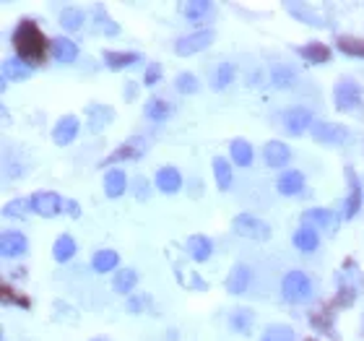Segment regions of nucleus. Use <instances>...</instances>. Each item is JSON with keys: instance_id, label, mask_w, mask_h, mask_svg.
<instances>
[{"instance_id": "1", "label": "nucleus", "mask_w": 364, "mask_h": 341, "mask_svg": "<svg viewBox=\"0 0 364 341\" xmlns=\"http://www.w3.org/2000/svg\"><path fill=\"white\" fill-rule=\"evenodd\" d=\"M13 45H16V55L24 60L26 65L34 68L39 60L45 58V50H47V39L39 32V26L32 19H24L21 24L16 26L13 32Z\"/></svg>"}, {"instance_id": "2", "label": "nucleus", "mask_w": 364, "mask_h": 341, "mask_svg": "<svg viewBox=\"0 0 364 341\" xmlns=\"http://www.w3.org/2000/svg\"><path fill=\"white\" fill-rule=\"evenodd\" d=\"M281 294L286 302L292 305H302L312 297V279L307 276L305 271H289L283 273L281 279Z\"/></svg>"}, {"instance_id": "3", "label": "nucleus", "mask_w": 364, "mask_h": 341, "mask_svg": "<svg viewBox=\"0 0 364 341\" xmlns=\"http://www.w3.org/2000/svg\"><path fill=\"white\" fill-rule=\"evenodd\" d=\"M333 102H336V110L339 112H354V110H362L364 105V94L362 86L352 79H341L333 89Z\"/></svg>"}, {"instance_id": "4", "label": "nucleus", "mask_w": 364, "mask_h": 341, "mask_svg": "<svg viewBox=\"0 0 364 341\" xmlns=\"http://www.w3.org/2000/svg\"><path fill=\"white\" fill-rule=\"evenodd\" d=\"M232 229H235V235L245 237V240H258V242L270 237L268 224L258 219V216H253V214H237L232 219Z\"/></svg>"}, {"instance_id": "5", "label": "nucleus", "mask_w": 364, "mask_h": 341, "mask_svg": "<svg viewBox=\"0 0 364 341\" xmlns=\"http://www.w3.org/2000/svg\"><path fill=\"white\" fill-rule=\"evenodd\" d=\"M310 133L323 146H343L349 141V128H343L341 123H328V120H315Z\"/></svg>"}, {"instance_id": "6", "label": "nucleus", "mask_w": 364, "mask_h": 341, "mask_svg": "<svg viewBox=\"0 0 364 341\" xmlns=\"http://www.w3.org/2000/svg\"><path fill=\"white\" fill-rule=\"evenodd\" d=\"M213 39H216V32H213V29H198V32H193V34L180 37L175 42V52L177 55H182V58H188V55H195V52L208 50L213 45Z\"/></svg>"}, {"instance_id": "7", "label": "nucleus", "mask_w": 364, "mask_h": 341, "mask_svg": "<svg viewBox=\"0 0 364 341\" xmlns=\"http://www.w3.org/2000/svg\"><path fill=\"white\" fill-rule=\"evenodd\" d=\"M32 211L50 219V216H58V214L65 211V200L52 190H39V193L32 196Z\"/></svg>"}, {"instance_id": "8", "label": "nucleus", "mask_w": 364, "mask_h": 341, "mask_svg": "<svg viewBox=\"0 0 364 341\" xmlns=\"http://www.w3.org/2000/svg\"><path fill=\"white\" fill-rule=\"evenodd\" d=\"M312 112L307 107H292L283 112V128L289 136H302L307 128H312Z\"/></svg>"}, {"instance_id": "9", "label": "nucleus", "mask_w": 364, "mask_h": 341, "mask_svg": "<svg viewBox=\"0 0 364 341\" xmlns=\"http://www.w3.org/2000/svg\"><path fill=\"white\" fill-rule=\"evenodd\" d=\"M0 253H3V258H21L29 253V240H26L24 232L8 229L0 237Z\"/></svg>"}, {"instance_id": "10", "label": "nucleus", "mask_w": 364, "mask_h": 341, "mask_svg": "<svg viewBox=\"0 0 364 341\" xmlns=\"http://www.w3.org/2000/svg\"><path fill=\"white\" fill-rule=\"evenodd\" d=\"M78 130H81V123H78L76 115H63L55 123V128H52V141L58 143V146H68V143L76 141Z\"/></svg>"}, {"instance_id": "11", "label": "nucleus", "mask_w": 364, "mask_h": 341, "mask_svg": "<svg viewBox=\"0 0 364 341\" xmlns=\"http://www.w3.org/2000/svg\"><path fill=\"white\" fill-rule=\"evenodd\" d=\"M346 180H349V196H346V203H343V216H346V219H354V216L359 214V209H362L364 193H362V185H359L354 169H346Z\"/></svg>"}, {"instance_id": "12", "label": "nucleus", "mask_w": 364, "mask_h": 341, "mask_svg": "<svg viewBox=\"0 0 364 341\" xmlns=\"http://www.w3.org/2000/svg\"><path fill=\"white\" fill-rule=\"evenodd\" d=\"M153 185L156 190H162L167 196H172L177 190L182 188V175H180V169L172 165L162 167V169H156V175H153Z\"/></svg>"}, {"instance_id": "13", "label": "nucleus", "mask_w": 364, "mask_h": 341, "mask_svg": "<svg viewBox=\"0 0 364 341\" xmlns=\"http://www.w3.org/2000/svg\"><path fill=\"white\" fill-rule=\"evenodd\" d=\"M263 159H266V165L273 167V169H281V167L289 165L292 152H289V146L283 141H268L263 146Z\"/></svg>"}, {"instance_id": "14", "label": "nucleus", "mask_w": 364, "mask_h": 341, "mask_svg": "<svg viewBox=\"0 0 364 341\" xmlns=\"http://www.w3.org/2000/svg\"><path fill=\"white\" fill-rule=\"evenodd\" d=\"M276 190L281 196H297V193H302L305 190V175L299 169H286L276 180Z\"/></svg>"}, {"instance_id": "15", "label": "nucleus", "mask_w": 364, "mask_h": 341, "mask_svg": "<svg viewBox=\"0 0 364 341\" xmlns=\"http://www.w3.org/2000/svg\"><path fill=\"white\" fill-rule=\"evenodd\" d=\"M125 190H128V175H125V169H120V167L107 169V175H105V196L107 198H120Z\"/></svg>"}, {"instance_id": "16", "label": "nucleus", "mask_w": 364, "mask_h": 341, "mask_svg": "<svg viewBox=\"0 0 364 341\" xmlns=\"http://www.w3.org/2000/svg\"><path fill=\"white\" fill-rule=\"evenodd\" d=\"M185 247H188V256L195 260V263H203V260H208L213 256V242H211V237H206V235L188 237Z\"/></svg>"}, {"instance_id": "17", "label": "nucleus", "mask_w": 364, "mask_h": 341, "mask_svg": "<svg viewBox=\"0 0 364 341\" xmlns=\"http://www.w3.org/2000/svg\"><path fill=\"white\" fill-rule=\"evenodd\" d=\"M182 13H185V21L188 24H203L213 13V3L211 0H188L182 6Z\"/></svg>"}, {"instance_id": "18", "label": "nucleus", "mask_w": 364, "mask_h": 341, "mask_svg": "<svg viewBox=\"0 0 364 341\" xmlns=\"http://www.w3.org/2000/svg\"><path fill=\"white\" fill-rule=\"evenodd\" d=\"M247 287H250V266H245V263L232 266L229 276H226V292L237 297V294L247 292Z\"/></svg>"}, {"instance_id": "19", "label": "nucleus", "mask_w": 364, "mask_h": 341, "mask_svg": "<svg viewBox=\"0 0 364 341\" xmlns=\"http://www.w3.org/2000/svg\"><path fill=\"white\" fill-rule=\"evenodd\" d=\"M143 154H146V143H143V138L133 136L122 149H118L112 156H107L105 165H115V162H122V159H141Z\"/></svg>"}, {"instance_id": "20", "label": "nucleus", "mask_w": 364, "mask_h": 341, "mask_svg": "<svg viewBox=\"0 0 364 341\" xmlns=\"http://www.w3.org/2000/svg\"><path fill=\"white\" fill-rule=\"evenodd\" d=\"M86 115H89V128L96 133V130H105L115 120V110L107 105H89L86 107Z\"/></svg>"}, {"instance_id": "21", "label": "nucleus", "mask_w": 364, "mask_h": 341, "mask_svg": "<svg viewBox=\"0 0 364 341\" xmlns=\"http://www.w3.org/2000/svg\"><path fill=\"white\" fill-rule=\"evenodd\" d=\"M120 266V256L118 250H112V247H102V250H96L94 256H92V269L96 273H109V271H115Z\"/></svg>"}, {"instance_id": "22", "label": "nucleus", "mask_w": 364, "mask_h": 341, "mask_svg": "<svg viewBox=\"0 0 364 341\" xmlns=\"http://www.w3.org/2000/svg\"><path fill=\"white\" fill-rule=\"evenodd\" d=\"M253 323H255V313L250 307H235L229 313V329L235 331V333H245L247 336L253 331Z\"/></svg>"}, {"instance_id": "23", "label": "nucleus", "mask_w": 364, "mask_h": 341, "mask_svg": "<svg viewBox=\"0 0 364 341\" xmlns=\"http://www.w3.org/2000/svg\"><path fill=\"white\" fill-rule=\"evenodd\" d=\"M52 55H55L58 63H73L78 58V45L68 37H55L52 39Z\"/></svg>"}, {"instance_id": "24", "label": "nucleus", "mask_w": 364, "mask_h": 341, "mask_svg": "<svg viewBox=\"0 0 364 341\" xmlns=\"http://www.w3.org/2000/svg\"><path fill=\"white\" fill-rule=\"evenodd\" d=\"M105 65L107 68H112V71H122V68H130V65H136L141 55L138 52H115V50H105Z\"/></svg>"}, {"instance_id": "25", "label": "nucleus", "mask_w": 364, "mask_h": 341, "mask_svg": "<svg viewBox=\"0 0 364 341\" xmlns=\"http://www.w3.org/2000/svg\"><path fill=\"white\" fill-rule=\"evenodd\" d=\"M32 65H26L21 58H11L6 60V65H3V89H6V83H8V79H16V81H24V79H29L32 76Z\"/></svg>"}, {"instance_id": "26", "label": "nucleus", "mask_w": 364, "mask_h": 341, "mask_svg": "<svg viewBox=\"0 0 364 341\" xmlns=\"http://www.w3.org/2000/svg\"><path fill=\"white\" fill-rule=\"evenodd\" d=\"M317 245H320V237H317V229H312V227H299L294 232V247L299 253H315Z\"/></svg>"}, {"instance_id": "27", "label": "nucleus", "mask_w": 364, "mask_h": 341, "mask_svg": "<svg viewBox=\"0 0 364 341\" xmlns=\"http://www.w3.org/2000/svg\"><path fill=\"white\" fill-rule=\"evenodd\" d=\"M297 52H299V58H305L307 63H312V65H323V63H328L330 60V48L328 45H323V42H310V45L299 48Z\"/></svg>"}, {"instance_id": "28", "label": "nucleus", "mask_w": 364, "mask_h": 341, "mask_svg": "<svg viewBox=\"0 0 364 341\" xmlns=\"http://www.w3.org/2000/svg\"><path fill=\"white\" fill-rule=\"evenodd\" d=\"M138 284V271L136 269H120L115 276H112V289L118 294H130Z\"/></svg>"}, {"instance_id": "29", "label": "nucleus", "mask_w": 364, "mask_h": 341, "mask_svg": "<svg viewBox=\"0 0 364 341\" xmlns=\"http://www.w3.org/2000/svg\"><path fill=\"white\" fill-rule=\"evenodd\" d=\"M76 250H78V245H76V240L71 235H60L55 240V245H52V258L58 263H68L76 256Z\"/></svg>"}, {"instance_id": "30", "label": "nucleus", "mask_w": 364, "mask_h": 341, "mask_svg": "<svg viewBox=\"0 0 364 341\" xmlns=\"http://www.w3.org/2000/svg\"><path fill=\"white\" fill-rule=\"evenodd\" d=\"M229 154H232V162L239 167H250L253 165V156H255L250 141H245V138H235L232 146H229Z\"/></svg>"}, {"instance_id": "31", "label": "nucleus", "mask_w": 364, "mask_h": 341, "mask_svg": "<svg viewBox=\"0 0 364 341\" xmlns=\"http://www.w3.org/2000/svg\"><path fill=\"white\" fill-rule=\"evenodd\" d=\"M294 81H297V71H294L292 65H273L270 68V83L276 86V89H289V86H294Z\"/></svg>"}, {"instance_id": "32", "label": "nucleus", "mask_w": 364, "mask_h": 341, "mask_svg": "<svg viewBox=\"0 0 364 341\" xmlns=\"http://www.w3.org/2000/svg\"><path fill=\"white\" fill-rule=\"evenodd\" d=\"M213 177H216L219 190L232 188V165H229L224 156H213Z\"/></svg>"}, {"instance_id": "33", "label": "nucleus", "mask_w": 364, "mask_h": 341, "mask_svg": "<svg viewBox=\"0 0 364 341\" xmlns=\"http://www.w3.org/2000/svg\"><path fill=\"white\" fill-rule=\"evenodd\" d=\"M302 222H305V227H312V229H328L330 222H333V214L328 211V209H310V211L302 214Z\"/></svg>"}, {"instance_id": "34", "label": "nucleus", "mask_w": 364, "mask_h": 341, "mask_svg": "<svg viewBox=\"0 0 364 341\" xmlns=\"http://www.w3.org/2000/svg\"><path fill=\"white\" fill-rule=\"evenodd\" d=\"M260 341H297V336H294L292 326H286V323H270L268 329L263 331Z\"/></svg>"}, {"instance_id": "35", "label": "nucleus", "mask_w": 364, "mask_h": 341, "mask_svg": "<svg viewBox=\"0 0 364 341\" xmlns=\"http://www.w3.org/2000/svg\"><path fill=\"white\" fill-rule=\"evenodd\" d=\"M143 115H146L149 120L162 123V120L169 118V105H167L164 99H159V96H151V99L143 105Z\"/></svg>"}, {"instance_id": "36", "label": "nucleus", "mask_w": 364, "mask_h": 341, "mask_svg": "<svg viewBox=\"0 0 364 341\" xmlns=\"http://www.w3.org/2000/svg\"><path fill=\"white\" fill-rule=\"evenodd\" d=\"M232 81H235V65H232V63H219L216 71H213L211 86L219 92V89H226Z\"/></svg>"}, {"instance_id": "37", "label": "nucleus", "mask_w": 364, "mask_h": 341, "mask_svg": "<svg viewBox=\"0 0 364 341\" xmlns=\"http://www.w3.org/2000/svg\"><path fill=\"white\" fill-rule=\"evenodd\" d=\"M60 26L65 32H78L83 26V13L78 8H63L60 11Z\"/></svg>"}, {"instance_id": "38", "label": "nucleus", "mask_w": 364, "mask_h": 341, "mask_svg": "<svg viewBox=\"0 0 364 341\" xmlns=\"http://www.w3.org/2000/svg\"><path fill=\"white\" fill-rule=\"evenodd\" d=\"M175 89L180 92V94H195V92L200 89V81L195 79V73L185 71L175 79Z\"/></svg>"}, {"instance_id": "39", "label": "nucleus", "mask_w": 364, "mask_h": 341, "mask_svg": "<svg viewBox=\"0 0 364 341\" xmlns=\"http://www.w3.org/2000/svg\"><path fill=\"white\" fill-rule=\"evenodd\" d=\"M29 211H32V198H16L3 206V214L6 216H16V219H24Z\"/></svg>"}, {"instance_id": "40", "label": "nucleus", "mask_w": 364, "mask_h": 341, "mask_svg": "<svg viewBox=\"0 0 364 341\" xmlns=\"http://www.w3.org/2000/svg\"><path fill=\"white\" fill-rule=\"evenodd\" d=\"M339 50L341 52H346V55H354V58H364V39H356V37H341Z\"/></svg>"}, {"instance_id": "41", "label": "nucleus", "mask_w": 364, "mask_h": 341, "mask_svg": "<svg viewBox=\"0 0 364 341\" xmlns=\"http://www.w3.org/2000/svg\"><path fill=\"white\" fill-rule=\"evenodd\" d=\"M96 26H102V32H105L107 37H115V34H120V26L115 24V21H112V19H109V16H107L105 13V8H102V6H99V8H96Z\"/></svg>"}, {"instance_id": "42", "label": "nucleus", "mask_w": 364, "mask_h": 341, "mask_svg": "<svg viewBox=\"0 0 364 341\" xmlns=\"http://www.w3.org/2000/svg\"><path fill=\"white\" fill-rule=\"evenodd\" d=\"M286 8H289V11H292L294 16H297V19L302 21V24H310V26H325V24H323V21H317V19H315V16H312V13H310V11H305V6H299V3H289Z\"/></svg>"}, {"instance_id": "43", "label": "nucleus", "mask_w": 364, "mask_h": 341, "mask_svg": "<svg viewBox=\"0 0 364 341\" xmlns=\"http://www.w3.org/2000/svg\"><path fill=\"white\" fill-rule=\"evenodd\" d=\"M159 79H162V65H159V63H151V65L146 68L143 83H146V86H156V83H159Z\"/></svg>"}, {"instance_id": "44", "label": "nucleus", "mask_w": 364, "mask_h": 341, "mask_svg": "<svg viewBox=\"0 0 364 341\" xmlns=\"http://www.w3.org/2000/svg\"><path fill=\"white\" fill-rule=\"evenodd\" d=\"M146 305H149V294H143V297H130V300H128V310L133 313V316L143 313V310H146Z\"/></svg>"}, {"instance_id": "45", "label": "nucleus", "mask_w": 364, "mask_h": 341, "mask_svg": "<svg viewBox=\"0 0 364 341\" xmlns=\"http://www.w3.org/2000/svg\"><path fill=\"white\" fill-rule=\"evenodd\" d=\"M149 183L143 180V177H136V188H133V193H136V198H149V188H146Z\"/></svg>"}, {"instance_id": "46", "label": "nucleus", "mask_w": 364, "mask_h": 341, "mask_svg": "<svg viewBox=\"0 0 364 341\" xmlns=\"http://www.w3.org/2000/svg\"><path fill=\"white\" fill-rule=\"evenodd\" d=\"M65 214H71V216H78V214H81V206H78L76 200H65Z\"/></svg>"}, {"instance_id": "47", "label": "nucleus", "mask_w": 364, "mask_h": 341, "mask_svg": "<svg viewBox=\"0 0 364 341\" xmlns=\"http://www.w3.org/2000/svg\"><path fill=\"white\" fill-rule=\"evenodd\" d=\"M193 287H195V289H208V284L203 282L198 273H193Z\"/></svg>"}, {"instance_id": "48", "label": "nucleus", "mask_w": 364, "mask_h": 341, "mask_svg": "<svg viewBox=\"0 0 364 341\" xmlns=\"http://www.w3.org/2000/svg\"><path fill=\"white\" fill-rule=\"evenodd\" d=\"M133 94H136V83H128V99H133Z\"/></svg>"}, {"instance_id": "49", "label": "nucleus", "mask_w": 364, "mask_h": 341, "mask_svg": "<svg viewBox=\"0 0 364 341\" xmlns=\"http://www.w3.org/2000/svg\"><path fill=\"white\" fill-rule=\"evenodd\" d=\"M92 341H109V339H107V336H94Z\"/></svg>"}]
</instances>
